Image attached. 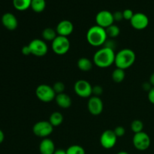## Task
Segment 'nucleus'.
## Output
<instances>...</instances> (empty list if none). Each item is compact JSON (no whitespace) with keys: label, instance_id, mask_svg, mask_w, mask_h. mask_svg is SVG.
<instances>
[{"label":"nucleus","instance_id":"1","mask_svg":"<svg viewBox=\"0 0 154 154\" xmlns=\"http://www.w3.org/2000/svg\"><path fill=\"white\" fill-rule=\"evenodd\" d=\"M115 55L116 54L113 48L105 46L95 53L93 56V63L99 68H108L114 63Z\"/></svg>","mask_w":154,"mask_h":154},{"label":"nucleus","instance_id":"2","mask_svg":"<svg viewBox=\"0 0 154 154\" xmlns=\"http://www.w3.org/2000/svg\"><path fill=\"white\" fill-rule=\"evenodd\" d=\"M108 35L105 29L98 25L93 26L87 32V41L93 47H100L107 42Z\"/></svg>","mask_w":154,"mask_h":154},{"label":"nucleus","instance_id":"3","mask_svg":"<svg viewBox=\"0 0 154 154\" xmlns=\"http://www.w3.org/2000/svg\"><path fill=\"white\" fill-rule=\"evenodd\" d=\"M136 59V55L132 50L129 48H125L119 51L115 55L116 67L125 70L130 68L134 64Z\"/></svg>","mask_w":154,"mask_h":154},{"label":"nucleus","instance_id":"4","mask_svg":"<svg viewBox=\"0 0 154 154\" xmlns=\"http://www.w3.org/2000/svg\"><path fill=\"white\" fill-rule=\"evenodd\" d=\"M35 95L39 100L45 103L52 102L57 96L53 87L48 84H40L38 86L35 90Z\"/></svg>","mask_w":154,"mask_h":154},{"label":"nucleus","instance_id":"5","mask_svg":"<svg viewBox=\"0 0 154 154\" xmlns=\"http://www.w3.org/2000/svg\"><path fill=\"white\" fill-rule=\"evenodd\" d=\"M71 44L68 37L57 35L51 44L53 51L57 55H65L70 49Z\"/></svg>","mask_w":154,"mask_h":154},{"label":"nucleus","instance_id":"6","mask_svg":"<svg viewBox=\"0 0 154 154\" xmlns=\"http://www.w3.org/2000/svg\"><path fill=\"white\" fill-rule=\"evenodd\" d=\"M54 126L51 124L49 121L42 120L37 122L32 127V132L36 136L40 138H47L54 131Z\"/></svg>","mask_w":154,"mask_h":154},{"label":"nucleus","instance_id":"7","mask_svg":"<svg viewBox=\"0 0 154 154\" xmlns=\"http://www.w3.org/2000/svg\"><path fill=\"white\" fill-rule=\"evenodd\" d=\"M32 55L35 57H44L48 54V47L46 42L42 39H33L28 45Z\"/></svg>","mask_w":154,"mask_h":154},{"label":"nucleus","instance_id":"8","mask_svg":"<svg viewBox=\"0 0 154 154\" xmlns=\"http://www.w3.org/2000/svg\"><path fill=\"white\" fill-rule=\"evenodd\" d=\"M132 143H133L134 147L137 150L140 151H144L150 147L151 141H150V136L146 132H141L134 135Z\"/></svg>","mask_w":154,"mask_h":154},{"label":"nucleus","instance_id":"9","mask_svg":"<svg viewBox=\"0 0 154 154\" xmlns=\"http://www.w3.org/2000/svg\"><path fill=\"white\" fill-rule=\"evenodd\" d=\"M75 93L81 98H89L93 94V87L85 80H79L76 81L74 86Z\"/></svg>","mask_w":154,"mask_h":154},{"label":"nucleus","instance_id":"10","mask_svg":"<svg viewBox=\"0 0 154 154\" xmlns=\"http://www.w3.org/2000/svg\"><path fill=\"white\" fill-rule=\"evenodd\" d=\"M117 141V135L114 130L108 129L102 132L100 136V144L105 149H111L116 145Z\"/></svg>","mask_w":154,"mask_h":154},{"label":"nucleus","instance_id":"11","mask_svg":"<svg viewBox=\"0 0 154 154\" xmlns=\"http://www.w3.org/2000/svg\"><path fill=\"white\" fill-rule=\"evenodd\" d=\"M96 25L107 29L108 26L114 24V20L113 13L107 10H103L99 11L96 16Z\"/></svg>","mask_w":154,"mask_h":154},{"label":"nucleus","instance_id":"12","mask_svg":"<svg viewBox=\"0 0 154 154\" xmlns=\"http://www.w3.org/2000/svg\"><path fill=\"white\" fill-rule=\"evenodd\" d=\"M131 26L137 30H143L149 25V18L145 14L138 12L134 14L130 20Z\"/></svg>","mask_w":154,"mask_h":154},{"label":"nucleus","instance_id":"13","mask_svg":"<svg viewBox=\"0 0 154 154\" xmlns=\"http://www.w3.org/2000/svg\"><path fill=\"white\" fill-rule=\"evenodd\" d=\"M87 108L92 115L98 116L102 114L103 111V102L99 96H91L87 103Z\"/></svg>","mask_w":154,"mask_h":154},{"label":"nucleus","instance_id":"14","mask_svg":"<svg viewBox=\"0 0 154 154\" xmlns=\"http://www.w3.org/2000/svg\"><path fill=\"white\" fill-rule=\"evenodd\" d=\"M56 31H57L58 35L68 37L73 32L74 25L70 20H63L57 24Z\"/></svg>","mask_w":154,"mask_h":154},{"label":"nucleus","instance_id":"15","mask_svg":"<svg viewBox=\"0 0 154 154\" xmlns=\"http://www.w3.org/2000/svg\"><path fill=\"white\" fill-rule=\"evenodd\" d=\"M2 23L7 29L13 31L17 28L18 20L14 14L10 12H7L2 17Z\"/></svg>","mask_w":154,"mask_h":154},{"label":"nucleus","instance_id":"16","mask_svg":"<svg viewBox=\"0 0 154 154\" xmlns=\"http://www.w3.org/2000/svg\"><path fill=\"white\" fill-rule=\"evenodd\" d=\"M55 144L51 139L43 138L39 144V152L41 154H54L55 152Z\"/></svg>","mask_w":154,"mask_h":154},{"label":"nucleus","instance_id":"17","mask_svg":"<svg viewBox=\"0 0 154 154\" xmlns=\"http://www.w3.org/2000/svg\"><path fill=\"white\" fill-rule=\"evenodd\" d=\"M56 102H57V105L60 106L62 108H69L72 105V101L70 96L66 93H60V94H57L55 98Z\"/></svg>","mask_w":154,"mask_h":154},{"label":"nucleus","instance_id":"18","mask_svg":"<svg viewBox=\"0 0 154 154\" xmlns=\"http://www.w3.org/2000/svg\"><path fill=\"white\" fill-rule=\"evenodd\" d=\"M78 67L82 72H89L93 68V63L90 59L87 58V57H82L78 60Z\"/></svg>","mask_w":154,"mask_h":154},{"label":"nucleus","instance_id":"19","mask_svg":"<svg viewBox=\"0 0 154 154\" xmlns=\"http://www.w3.org/2000/svg\"><path fill=\"white\" fill-rule=\"evenodd\" d=\"M32 0H13V5L16 10L23 11L31 7Z\"/></svg>","mask_w":154,"mask_h":154},{"label":"nucleus","instance_id":"20","mask_svg":"<svg viewBox=\"0 0 154 154\" xmlns=\"http://www.w3.org/2000/svg\"><path fill=\"white\" fill-rule=\"evenodd\" d=\"M30 8L35 13H42L46 8V1L45 0H32Z\"/></svg>","mask_w":154,"mask_h":154},{"label":"nucleus","instance_id":"21","mask_svg":"<svg viewBox=\"0 0 154 154\" xmlns=\"http://www.w3.org/2000/svg\"><path fill=\"white\" fill-rule=\"evenodd\" d=\"M63 121V116L59 111H55V112H53L51 114V115L50 116L49 122L51 123V124L54 127H57V126H60L62 124Z\"/></svg>","mask_w":154,"mask_h":154},{"label":"nucleus","instance_id":"22","mask_svg":"<svg viewBox=\"0 0 154 154\" xmlns=\"http://www.w3.org/2000/svg\"><path fill=\"white\" fill-rule=\"evenodd\" d=\"M57 32L56 30H54L52 28L45 29L42 32V37L45 41H49V42H53L56 38L57 37Z\"/></svg>","mask_w":154,"mask_h":154},{"label":"nucleus","instance_id":"23","mask_svg":"<svg viewBox=\"0 0 154 154\" xmlns=\"http://www.w3.org/2000/svg\"><path fill=\"white\" fill-rule=\"evenodd\" d=\"M111 77H112V79L114 82L121 83L122 81L125 79V77H126L125 70L117 68V69L113 72Z\"/></svg>","mask_w":154,"mask_h":154},{"label":"nucleus","instance_id":"24","mask_svg":"<svg viewBox=\"0 0 154 154\" xmlns=\"http://www.w3.org/2000/svg\"><path fill=\"white\" fill-rule=\"evenodd\" d=\"M105 30H106L108 37L112 38H117L120 33V27L118 26L115 25V24H112V25L108 26L107 29H105Z\"/></svg>","mask_w":154,"mask_h":154},{"label":"nucleus","instance_id":"25","mask_svg":"<svg viewBox=\"0 0 154 154\" xmlns=\"http://www.w3.org/2000/svg\"><path fill=\"white\" fill-rule=\"evenodd\" d=\"M131 129L135 134L143 132L144 129V123L140 120H135L131 123Z\"/></svg>","mask_w":154,"mask_h":154},{"label":"nucleus","instance_id":"26","mask_svg":"<svg viewBox=\"0 0 154 154\" xmlns=\"http://www.w3.org/2000/svg\"><path fill=\"white\" fill-rule=\"evenodd\" d=\"M66 153L67 154H86L85 150L84 147L78 145V144H74V145L70 146L69 148L66 150Z\"/></svg>","mask_w":154,"mask_h":154},{"label":"nucleus","instance_id":"27","mask_svg":"<svg viewBox=\"0 0 154 154\" xmlns=\"http://www.w3.org/2000/svg\"><path fill=\"white\" fill-rule=\"evenodd\" d=\"M65 88H66L65 84H63V82H60V81L56 82L55 84H54V86H53V89H54V92H55L57 95L64 93Z\"/></svg>","mask_w":154,"mask_h":154},{"label":"nucleus","instance_id":"28","mask_svg":"<svg viewBox=\"0 0 154 154\" xmlns=\"http://www.w3.org/2000/svg\"><path fill=\"white\" fill-rule=\"evenodd\" d=\"M123 19L126 20H131V19L133 17L134 13L131 9H126L123 11Z\"/></svg>","mask_w":154,"mask_h":154},{"label":"nucleus","instance_id":"29","mask_svg":"<svg viewBox=\"0 0 154 154\" xmlns=\"http://www.w3.org/2000/svg\"><path fill=\"white\" fill-rule=\"evenodd\" d=\"M114 133H115V135H117V138H119V137L123 136V135H125L126 131H125L124 127H123V126H117V127L114 129Z\"/></svg>","mask_w":154,"mask_h":154},{"label":"nucleus","instance_id":"30","mask_svg":"<svg viewBox=\"0 0 154 154\" xmlns=\"http://www.w3.org/2000/svg\"><path fill=\"white\" fill-rule=\"evenodd\" d=\"M113 16H114V21H121L122 20H123V11H115L113 13Z\"/></svg>","mask_w":154,"mask_h":154},{"label":"nucleus","instance_id":"31","mask_svg":"<svg viewBox=\"0 0 154 154\" xmlns=\"http://www.w3.org/2000/svg\"><path fill=\"white\" fill-rule=\"evenodd\" d=\"M102 88L100 86H96L93 87V94H94L96 96H99L102 93Z\"/></svg>","mask_w":154,"mask_h":154},{"label":"nucleus","instance_id":"32","mask_svg":"<svg viewBox=\"0 0 154 154\" xmlns=\"http://www.w3.org/2000/svg\"><path fill=\"white\" fill-rule=\"evenodd\" d=\"M148 100L150 103L154 105V87L151 88V90L148 92Z\"/></svg>","mask_w":154,"mask_h":154},{"label":"nucleus","instance_id":"33","mask_svg":"<svg viewBox=\"0 0 154 154\" xmlns=\"http://www.w3.org/2000/svg\"><path fill=\"white\" fill-rule=\"evenodd\" d=\"M22 54H23V55H26V56H28V55H30V54H31V53H30L29 48L28 45L23 47Z\"/></svg>","mask_w":154,"mask_h":154},{"label":"nucleus","instance_id":"34","mask_svg":"<svg viewBox=\"0 0 154 154\" xmlns=\"http://www.w3.org/2000/svg\"><path fill=\"white\" fill-rule=\"evenodd\" d=\"M54 154H67L66 153V150H63V149H57L55 150Z\"/></svg>","mask_w":154,"mask_h":154},{"label":"nucleus","instance_id":"35","mask_svg":"<svg viewBox=\"0 0 154 154\" xmlns=\"http://www.w3.org/2000/svg\"><path fill=\"white\" fill-rule=\"evenodd\" d=\"M4 139H5V134L4 132L0 129V144L4 141Z\"/></svg>","mask_w":154,"mask_h":154},{"label":"nucleus","instance_id":"36","mask_svg":"<svg viewBox=\"0 0 154 154\" xmlns=\"http://www.w3.org/2000/svg\"><path fill=\"white\" fill-rule=\"evenodd\" d=\"M150 84H151L152 87H154V72L150 77Z\"/></svg>","mask_w":154,"mask_h":154},{"label":"nucleus","instance_id":"37","mask_svg":"<svg viewBox=\"0 0 154 154\" xmlns=\"http://www.w3.org/2000/svg\"><path fill=\"white\" fill-rule=\"evenodd\" d=\"M117 154H129V153H127V152L126 151H120L119 152V153H117Z\"/></svg>","mask_w":154,"mask_h":154}]
</instances>
